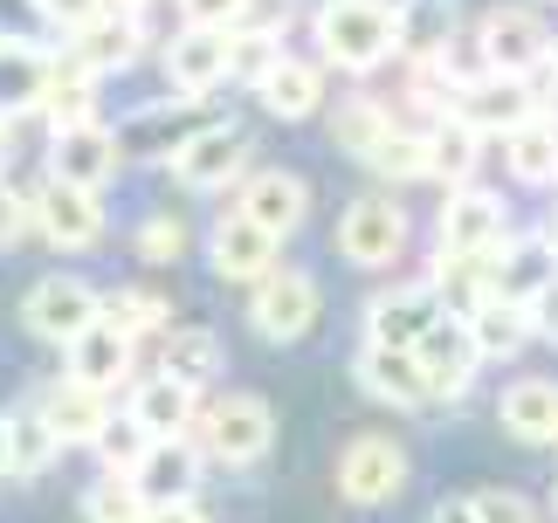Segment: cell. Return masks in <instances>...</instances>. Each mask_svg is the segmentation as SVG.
Returning a JSON list of instances; mask_svg holds the SVG:
<instances>
[{"instance_id":"6da1fadb","label":"cell","mask_w":558,"mask_h":523,"mask_svg":"<svg viewBox=\"0 0 558 523\" xmlns=\"http://www.w3.org/2000/svg\"><path fill=\"white\" fill-rule=\"evenodd\" d=\"M311 35L331 70L373 76L400 56V8H386V0H325L311 14Z\"/></svg>"},{"instance_id":"7a4b0ae2","label":"cell","mask_w":558,"mask_h":523,"mask_svg":"<svg viewBox=\"0 0 558 523\" xmlns=\"http://www.w3.org/2000/svg\"><path fill=\"white\" fill-rule=\"evenodd\" d=\"M193 427H201V448L228 469L263 462L269 441H276V413H269V400H255V392H221L214 406H201Z\"/></svg>"},{"instance_id":"3957f363","label":"cell","mask_w":558,"mask_h":523,"mask_svg":"<svg viewBox=\"0 0 558 523\" xmlns=\"http://www.w3.org/2000/svg\"><path fill=\"white\" fill-rule=\"evenodd\" d=\"M28 221H35V234L49 248H62V255H83V248H97L104 242V207H97V193L90 186H70V180H41V193L28 200Z\"/></svg>"},{"instance_id":"277c9868","label":"cell","mask_w":558,"mask_h":523,"mask_svg":"<svg viewBox=\"0 0 558 523\" xmlns=\"http://www.w3.org/2000/svg\"><path fill=\"white\" fill-rule=\"evenodd\" d=\"M407 489V448L393 434H359V441L338 454V496L352 510H379Z\"/></svg>"},{"instance_id":"5b68a950","label":"cell","mask_w":558,"mask_h":523,"mask_svg":"<svg viewBox=\"0 0 558 523\" xmlns=\"http://www.w3.org/2000/svg\"><path fill=\"white\" fill-rule=\"evenodd\" d=\"M317 282L304 269H269L263 282H248V324L263 331L269 344H296L317 324Z\"/></svg>"},{"instance_id":"8992f818","label":"cell","mask_w":558,"mask_h":523,"mask_svg":"<svg viewBox=\"0 0 558 523\" xmlns=\"http://www.w3.org/2000/svg\"><path fill=\"white\" fill-rule=\"evenodd\" d=\"M476 41H483V62L497 76H538L545 70V56H551V28L531 8H489L483 21H476Z\"/></svg>"},{"instance_id":"52a82bcc","label":"cell","mask_w":558,"mask_h":523,"mask_svg":"<svg viewBox=\"0 0 558 523\" xmlns=\"http://www.w3.org/2000/svg\"><path fill=\"white\" fill-rule=\"evenodd\" d=\"M97 317H104V296L83 276H41L28 290V303H21V324H28L41 344H70L76 331H90Z\"/></svg>"},{"instance_id":"ba28073f","label":"cell","mask_w":558,"mask_h":523,"mask_svg":"<svg viewBox=\"0 0 558 523\" xmlns=\"http://www.w3.org/2000/svg\"><path fill=\"white\" fill-rule=\"evenodd\" d=\"M414 358H421L427 386H435V400H462V392L476 386V365H483L476 331H469V317H462V311H441L435 324H427L421 344H414Z\"/></svg>"},{"instance_id":"9c48e42d","label":"cell","mask_w":558,"mask_h":523,"mask_svg":"<svg viewBox=\"0 0 558 523\" xmlns=\"http://www.w3.org/2000/svg\"><path fill=\"white\" fill-rule=\"evenodd\" d=\"M166 166H173V180L186 193H221L228 180H242V166H248V131L242 124H201Z\"/></svg>"},{"instance_id":"30bf717a","label":"cell","mask_w":558,"mask_h":523,"mask_svg":"<svg viewBox=\"0 0 558 523\" xmlns=\"http://www.w3.org/2000/svg\"><path fill=\"white\" fill-rule=\"evenodd\" d=\"M504 234H510V214H504L497 193H483V186H456L448 207H441V221H435L441 255H497Z\"/></svg>"},{"instance_id":"8fae6325","label":"cell","mask_w":558,"mask_h":523,"mask_svg":"<svg viewBox=\"0 0 558 523\" xmlns=\"http://www.w3.org/2000/svg\"><path fill=\"white\" fill-rule=\"evenodd\" d=\"M400 248H407V214L393 200H352L338 214V255L352 269H386V262H400Z\"/></svg>"},{"instance_id":"7c38bea8","label":"cell","mask_w":558,"mask_h":523,"mask_svg":"<svg viewBox=\"0 0 558 523\" xmlns=\"http://www.w3.org/2000/svg\"><path fill=\"white\" fill-rule=\"evenodd\" d=\"M138 49H145V21H138V8H104V14H90V21L70 35V62H76V70H90V76L132 70Z\"/></svg>"},{"instance_id":"4fadbf2b","label":"cell","mask_w":558,"mask_h":523,"mask_svg":"<svg viewBox=\"0 0 558 523\" xmlns=\"http://www.w3.org/2000/svg\"><path fill=\"white\" fill-rule=\"evenodd\" d=\"M228 62H234V28H180L166 41V83L180 97H207L228 83Z\"/></svg>"},{"instance_id":"5bb4252c","label":"cell","mask_w":558,"mask_h":523,"mask_svg":"<svg viewBox=\"0 0 558 523\" xmlns=\"http://www.w3.org/2000/svg\"><path fill=\"white\" fill-rule=\"evenodd\" d=\"M352 379H359V392H366V400H379V406H427V400H435V386H427L421 358L407 352V344H373V338H366V352L352 358Z\"/></svg>"},{"instance_id":"9a60e30c","label":"cell","mask_w":558,"mask_h":523,"mask_svg":"<svg viewBox=\"0 0 558 523\" xmlns=\"http://www.w3.org/2000/svg\"><path fill=\"white\" fill-rule=\"evenodd\" d=\"M441 311H448V303H441V290H435V276L400 282V290H386V296L366 303V338H373V344H407V352H414L421 331H427Z\"/></svg>"},{"instance_id":"2e32d148","label":"cell","mask_w":558,"mask_h":523,"mask_svg":"<svg viewBox=\"0 0 558 523\" xmlns=\"http://www.w3.org/2000/svg\"><path fill=\"white\" fill-rule=\"evenodd\" d=\"M207 262H214V276H221V282H263V276L276 269V234L234 207V214H221V221H214Z\"/></svg>"},{"instance_id":"e0dca14e","label":"cell","mask_w":558,"mask_h":523,"mask_svg":"<svg viewBox=\"0 0 558 523\" xmlns=\"http://www.w3.org/2000/svg\"><path fill=\"white\" fill-rule=\"evenodd\" d=\"M118 166H124V145H118V131H104L97 118L76 124V131H56V151H49V172H56V180L104 193V186L118 180Z\"/></svg>"},{"instance_id":"ac0fdd59","label":"cell","mask_w":558,"mask_h":523,"mask_svg":"<svg viewBox=\"0 0 558 523\" xmlns=\"http://www.w3.org/2000/svg\"><path fill=\"white\" fill-rule=\"evenodd\" d=\"M456 111L489 138V131H518V124H531L545 104H538V83H531V76H497V70H489L483 83L456 90Z\"/></svg>"},{"instance_id":"d6986e66","label":"cell","mask_w":558,"mask_h":523,"mask_svg":"<svg viewBox=\"0 0 558 523\" xmlns=\"http://www.w3.org/2000/svg\"><path fill=\"white\" fill-rule=\"evenodd\" d=\"M201 462H207L201 441H186V434H159V441L138 454L132 483H138L145 503H180V496L201 489Z\"/></svg>"},{"instance_id":"ffe728a7","label":"cell","mask_w":558,"mask_h":523,"mask_svg":"<svg viewBox=\"0 0 558 523\" xmlns=\"http://www.w3.org/2000/svg\"><path fill=\"white\" fill-rule=\"evenodd\" d=\"M489 262H497V269H489V290L510 296V303H531L558 276V242L551 234H504Z\"/></svg>"},{"instance_id":"44dd1931","label":"cell","mask_w":558,"mask_h":523,"mask_svg":"<svg viewBox=\"0 0 558 523\" xmlns=\"http://www.w3.org/2000/svg\"><path fill=\"white\" fill-rule=\"evenodd\" d=\"M35 406L49 413V427H56L62 448H97V434L111 427V392H104V386H83V379H56Z\"/></svg>"},{"instance_id":"7402d4cb","label":"cell","mask_w":558,"mask_h":523,"mask_svg":"<svg viewBox=\"0 0 558 523\" xmlns=\"http://www.w3.org/2000/svg\"><path fill=\"white\" fill-rule=\"evenodd\" d=\"M193 111H201V97H180V104H145V111L118 131V145H124V159H173V151L193 138Z\"/></svg>"},{"instance_id":"603a6c76","label":"cell","mask_w":558,"mask_h":523,"mask_svg":"<svg viewBox=\"0 0 558 523\" xmlns=\"http://www.w3.org/2000/svg\"><path fill=\"white\" fill-rule=\"evenodd\" d=\"M49 76H56V56H49V49H35L28 35H0V118L41 111Z\"/></svg>"},{"instance_id":"cb8c5ba5","label":"cell","mask_w":558,"mask_h":523,"mask_svg":"<svg viewBox=\"0 0 558 523\" xmlns=\"http://www.w3.org/2000/svg\"><path fill=\"white\" fill-rule=\"evenodd\" d=\"M132 421L153 434H193V421H201V386H186L173 373H153V379H138L132 386Z\"/></svg>"},{"instance_id":"d4e9b609","label":"cell","mask_w":558,"mask_h":523,"mask_svg":"<svg viewBox=\"0 0 558 523\" xmlns=\"http://www.w3.org/2000/svg\"><path fill=\"white\" fill-rule=\"evenodd\" d=\"M255 97H263V111H269V118L304 124V118H317V104H325V62L283 56L263 83H255Z\"/></svg>"},{"instance_id":"484cf974","label":"cell","mask_w":558,"mask_h":523,"mask_svg":"<svg viewBox=\"0 0 558 523\" xmlns=\"http://www.w3.org/2000/svg\"><path fill=\"white\" fill-rule=\"evenodd\" d=\"M248 214V221H263L276 242H283V234H296L304 228V214H311V186L296 180V172H255V180L242 186V200H234Z\"/></svg>"},{"instance_id":"4316f807","label":"cell","mask_w":558,"mask_h":523,"mask_svg":"<svg viewBox=\"0 0 558 523\" xmlns=\"http://www.w3.org/2000/svg\"><path fill=\"white\" fill-rule=\"evenodd\" d=\"M497 427L524 448H551L558 441V386L551 379H518L497 400Z\"/></svg>"},{"instance_id":"83f0119b","label":"cell","mask_w":558,"mask_h":523,"mask_svg":"<svg viewBox=\"0 0 558 523\" xmlns=\"http://www.w3.org/2000/svg\"><path fill=\"white\" fill-rule=\"evenodd\" d=\"M62 352H70V379L104 386V392H111L124 373H132V338H124L111 317H97L90 331H76L70 344H62Z\"/></svg>"},{"instance_id":"f1b7e54d","label":"cell","mask_w":558,"mask_h":523,"mask_svg":"<svg viewBox=\"0 0 558 523\" xmlns=\"http://www.w3.org/2000/svg\"><path fill=\"white\" fill-rule=\"evenodd\" d=\"M427 138V180H448V186H469L483 166V131L469 124L462 111H441L435 131H421Z\"/></svg>"},{"instance_id":"f546056e","label":"cell","mask_w":558,"mask_h":523,"mask_svg":"<svg viewBox=\"0 0 558 523\" xmlns=\"http://www.w3.org/2000/svg\"><path fill=\"white\" fill-rule=\"evenodd\" d=\"M462 317H469V331H476V352L483 358H518L524 344L538 338V331H531V303H510L497 290H489L476 311H462Z\"/></svg>"},{"instance_id":"4dcf8cb0","label":"cell","mask_w":558,"mask_h":523,"mask_svg":"<svg viewBox=\"0 0 558 523\" xmlns=\"http://www.w3.org/2000/svg\"><path fill=\"white\" fill-rule=\"evenodd\" d=\"M462 28V0H400V56L435 62Z\"/></svg>"},{"instance_id":"1f68e13d","label":"cell","mask_w":558,"mask_h":523,"mask_svg":"<svg viewBox=\"0 0 558 523\" xmlns=\"http://www.w3.org/2000/svg\"><path fill=\"white\" fill-rule=\"evenodd\" d=\"M221 365H228V352H221V338H214V331H201V324H173V331H166L159 373H173V379L207 392L214 379H221Z\"/></svg>"},{"instance_id":"d6a6232c","label":"cell","mask_w":558,"mask_h":523,"mask_svg":"<svg viewBox=\"0 0 558 523\" xmlns=\"http://www.w3.org/2000/svg\"><path fill=\"white\" fill-rule=\"evenodd\" d=\"M504 159H510V180H524V186H551V180H558V124L538 111L531 124L504 131Z\"/></svg>"},{"instance_id":"836d02e7","label":"cell","mask_w":558,"mask_h":523,"mask_svg":"<svg viewBox=\"0 0 558 523\" xmlns=\"http://www.w3.org/2000/svg\"><path fill=\"white\" fill-rule=\"evenodd\" d=\"M62 454V441H56V427H49V413L41 406H14L8 413V475H41Z\"/></svg>"},{"instance_id":"e575fe53","label":"cell","mask_w":558,"mask_h":523,"mask_svg":"<svg viewBox=\"0 0 558 523\" xmlns=\"http://www.w3.org/2000/svg\"><path fill=\"white\" fill-rule=\"evenodd\" d=\"M41 118H49V131H76L97 118V76L76 70V62H56L49 90H41Z\"/></svg>"},{"instance_id":"d590c367","label":"cell","mask_w":558,"mask_h":523,"mask_svg":"<svg viewBox=\"0 0 558 523\" xmlns=\"http://www.w3.org/2000/svg\"><path fill=\"white\" fill-rule=\"evenodd\" d=\"M386 131H393V118H386L373 97H345V104H338V118H331V138L345 145L352 159H373V145L386 138Z\"/></svg>"},{"instance_id":"8d00e7d4","label":"cell","mask_w":558,"mask_h":523,"mask_svg":"<svg viewBox=\"0 0 558 523\" xmlns=\"http://www.w3.org/2000/svg\"><path fill=\"white\" fill-rule=\"evenodd\" d=\"M138 516H145V496L132 475H97L83 489V523H138Z\"/></svg>"},{"instance_id":"74e56055","label":"cell","mask_w":558,"mask_h":523,"mask_svg":"<svg viewBox=\"0 0 558 523\" xmlns=\"http://www.w3.org/2000/svg\"><path fill=\"white\" fill-rule=\"evenodd\" d=\"M379 180H393V186H407V180H427V138L421 131H386V138L373 145V159H366Z\"/></svg>"},{"instance_id":"f35d334b","label":"cell","mask_w":558,"mask_h":523,"mask_svg":"<svg viewBox=\"0 0 558 523\" xmlns=\"http://www.w3.org/2000/svg\"><path fill=\"white\" fill-rule=\"evenodd\" d=\"M104 317L118 324L124 338H145V331H166V296H153V290H111L104 296Z\"/></svg>"},{"instance_id":"ab89813d","label":"cell","mask_w":558,"mask_h":523,"mask_svg":"<svg viewBox=\"0 0 558 523\" xmlns=\"http://www.w3.org/2000/svg\"><path fill=\"white\" fill-rule=\"evenodd\" d=\"M276 62H283V35L276 28H234V62H228L234 83H263Z\"/></svg>"},{"instance_id":"60d3db41","label":"cell","mask_w":558,"mask_h":523,"mask_svg":"<svg viewBox=\"0 0 558 523\" xmlns=\"http://www.w3.org/2000/svg\"><path fill=\"white\" fill-rule=\"evenodd\" d=\"M145 448H153V434H145V427L132 421V413H124V421H111V427L97 434V462H104V475H132Z\"/></svg>"},{"instance_id":"b9f144b4","label":"cell","mask_w":558,"mask_h":523,"mask_svg":"<svg viewBox=\"0 0 558 523\" xmlns=\"http://www.w3.org/2000/svg\"><path fill=\"white\" fill-rule=\"evenodd\" d=\"M180 248H186V221H180V214H153V221L138 228V255L145 262H180Z\"/></svg>"},{"instance_id":"7bdbcfd3","label":"cell","mask_w":558,"mask_h":523,"mask_svg":"<svg viewBox=\"0 0 558 523\" xmlns=\"http://www.w3.org/2000/svg\"><path fill=\"white\" fill-rule=\"evenodd\" d=\"M180 8V28H242L248 0H173Z\"/></svg>"},{"instance_id":"ee69618b","label":"cell","mask_w":558,"mask_h":523,"mask_svg":"<svg viewBox=\"0 0 558 523\" xmlns=\"http://www.w3.org/2000/svg\"><path fill=\"white\" fill-rule=\"evenodd\" d=\"M28 8H35L41 21H49V28H62V35H76L83 21H90V14H104V8H111V0H28Z\"/></svg>"},{"instance_id":"f6af8a7d","label":"cell","mask_w":558,"mask_h":523,"mask_svg":"<svg viewBox=\"0 0 558 523\" xmlns=\"http://www.w3.org/2000/svg\"><path fill=\"white\" fill-rule=\"evenodd\" d=\"M476 510H483V523H538L531 496H518V489H483Z\"/></svg>"},{"instance_id":"bcb514c9","label":"cell","mask_w":558,"mask_h":523,"mask_svg":"<svg viewBox=\"0 0 558 523\" xmlns=\"http://www.w3.org/2000/svg\"><path fill=\"white\" fill-rule=\"evenodd\" d=\"M28 228H35V221H28V200H21V193L8 186V172H0V248H14Z\"/></svg>"},{"instance_id":"7dc6e473","label":"cell","mask_w":558,"mask_h":523,"mask_svg":"<svg viewBox=\"0 0 558 523\" xmlns=\"http://www.w3.org/2000/svg\"><path fill=\"white\" fill-rule=\"evenodd\" d=\"M531 331H538V338H551V344H558V276L545 282L538 296H531Z\"/></svg>"},{"instance_id":"c3c4849f","label":"cell","mask_w":558,"mask_h":523,"mask_svg":"<svg viewBox=\"0 0 558 523\" xmlns=\"http://www.w3.org/2000/svg\"><path fill=\"white\" fill-rule=\"evenodd\" d=\"M138 523H207V510L193 503V496H180V503H145Z\"/></svg>"},{"instance_id":"681fc988","label":"cell","mask_w":558,"mask_h":523,"mask_svg":"<svg viewBox=\"0 0 558 523\" xmlns=\"http://www.w3.org/2000/svg\"><path fill=\"white\" fill-rule=\"evenodd\" d=\"M427 523H483V510H476V496H448V503L427 510Z\"/></svg>"},{"instance_id":"f907efd6","label":"cell","mask_w":558,"mask_h":523,"mask_svg":"<svg viewBox=\"0 0 558 523\" xmlns=\"http://www.w3.org/2000/svg\"><path fill=\"white\" fill-rule=\"evenodd\" d=\"M0 475H8V413H0Z\"/></svg>"},{"instance_id":"816d5d0a","label":"cell","mask_w":558,"mask_h":523,"mask_svg":"<svg viewBox=\"0 0 558 523\" xmlns=\"http://www.w3.org/2000/svg\"><path fill=\"white\" fill-rule=\"evenodd\" d=\"M0 172H8V118H0Z\"/></svg>"},{"instance_id":"f5cc1de1","label":"cell","mask_w":558,"mask_h":523,"mask_svg":"<svg viewBox=\"0 0 558 523\" xmlns=\"http://www.w3.org/2000/svg\"><path fill=\"white\" fill-rule=\"evenodd\" d=\"M545 76H551V83H558V41H551V56H545Z\"/></svg>"},{"instance_id":"db71d44e","label":"cell","mask_w":558,"mask_h":523,"mask_svg":"<svg viewBox=\"0 0 558 523\" xmlns=\"http://www.w3.org/2000/svg\"><path fill=\"white\" fill-rule=\"evenodd\" d=\"M111 8H138V14H145V8H153V0H111Z\"/></svg>"},{"instance_id":"11a10c76","label":"cell","mask_w":558,"mask_h":523,"mask_svg":"<svg viewBox=\"0 0 558 523\" xmlns=\"http://www.w3.org/2000/svg\"><path fill=\"white\" fill-rule=\"evenodd\" d=\"M551 510H558V489H551Z\"/></svg>"}]
</instances>
